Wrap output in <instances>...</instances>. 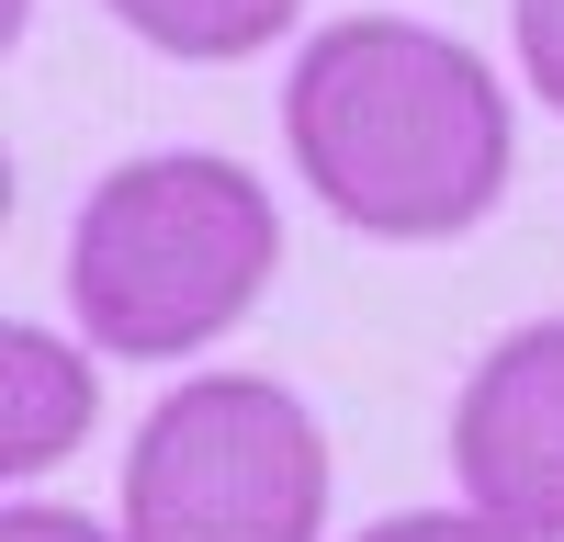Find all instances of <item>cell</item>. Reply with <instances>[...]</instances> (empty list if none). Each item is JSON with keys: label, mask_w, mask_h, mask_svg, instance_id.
Instances as JSON below:
<instances>
[{"label": "cell", "mask_w": 564, "mask_h": 542, "mask_svg": "<svg viewBox=\"0 0 564 542\" xmlns=\"http://www.w3.org/2000/svg\"><path fill=\"white\" fill-rule=\"evenodd\" d=\"M282 148L350 238L441 249L508 204L520 124L463 34L406 12H339L305 34L294 79H282Z\"/></svg>", "instance_id": "1"}, {"label": "cell", "mask_w": 564, "mask_h": 542, "mask_svg": "<svg viewBox=\"0 0 564 542\" xmlns=\"http://www.w3.org/2000/svg\"><path fill=\"white\" fill-rule=\"evenodd\" d=\"M271 271H282V215L260 193V170L215 148L124 159L68 215V316L113 361L215 350L271 294Z\"/></svg>", "instance_id": "2"}, {"label": "cell", "mask_w": 564, "mask_h": 542, "mask_svg": "<svg viewBox=\"0 0 564 542\" xmlns=\"http://www.w3.org/2000/svg\"><path fill=\"white\" fill-rule=\"evenodd\" d=\"M327 430L271 373H193L124 441V542H316Z\"/></svg>", "instance_id": "3"}, {"label": "cell", "mask_w": 564, "mask_h": 542, "mask_svg": "<svg viewBox=\"0 0 564 542\" xmlns=\"http://www.w3.org/2000/svg\"><path fill=\"white\" fill-rule=\"evenodd\" d=\"M452 475L486 520L564 542V316L508 328L452 395Z\"/></svg>", "instance_id": "4"}, {"label": "cell", "mask_w": 564, "mask_h": 542, "mask_svg": "<svg viewBox=\"0 0 564 542\" xmlns=\"http://www.w3.org/2000/svg\"><path fill=\"white\" fill-rule=\"evenodd\" d=\"M90 419H102V384H90V350L45 339L34 316H12L0 328V475H45L68 464V452L90 441Z\"/></svg>", "instance_id": "5"}, {"label": "cell", "mask_w": 564, "mask_h": 542, "mask_svg": "<svg viewBox=\"0 0 564 542\" xmlns=\"http://www.w3.org/2000/svg\"><path fill=\"white\" fill-rule=\"evenodd\" d=\"M102 12H113L135 45L181 57V68H226V57H260V45H282L305 0H102Z\"/></svg>", "instance_id": "6"}, {"label": "cell", "mask_w": 564, "mask_h": 542, "mask_svg": "<svg viewBox=\"0 0 564 542\" xmlns=\"http://www.w3.org/2000/svg\"><path fill=\"white\" fill-rule=\"evenodd\" d=\"M508 45H520V79L564 113V0H508Z\"/></svg>", "instance_id": "7"}, {"label": "cell", "mask_w": 564, "mask_h": 542, "mask_svg": "<svg viewBox=\"0 0 564 542\" xmlns=\"http://www.w3.org/2000/svg\"><path fill=\"white\" fill-rule=\"evenodd\" d=\"M350 542H531V531H508V520H486L475 497H463V509H395V520H372Z\"/></svg>", "instance_id": "8"}, {"label": "cell", "mask_w": 564, "mask_h": 542, "mask_svg": "<svg viewBox=\"0 0 564 542\" xmlns=\"http://www.w3.org/2000/svg\"><path fill=\"white\" fill-rule=\"evenodd\" d=\"M0 542H124V531L79 520V509H34V497H12V509H0Z\"/></svg>", "instance_id": "9"}]
</instances>
